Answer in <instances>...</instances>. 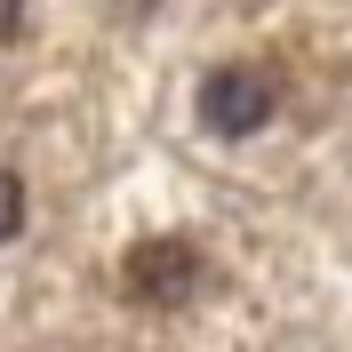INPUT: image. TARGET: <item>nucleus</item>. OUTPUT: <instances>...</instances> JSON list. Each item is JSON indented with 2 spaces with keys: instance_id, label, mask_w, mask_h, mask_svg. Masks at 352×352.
I'll return each mask as SVG.
<instances>
[{
  "instance_id": "obj_1",
  "label": "nucleus",
  "mask_w": 352,
  "mask_h": 352,
  "mask_svg": "<svg viewBox=\"0 0 352 352\" xmlns=\"http://www.w3.org/2000/svg\"><path fill=\"white\" fill-rule=\"evenodd\" d=\"M272 112H280V88H272V72H256V65H224V72L200 80V120H208L217 136H256Z\"/></svg>"
},
{
  "instance_id": "obj_2",
  "label": "nucleus",
  "mask_w": 352,
  "mask_h": 352,
  "mask_svg": "<svg viewBox=\"0 0 352 352\" xmlns=\"http://www.w3.org/2000/svg\"><path fill=\"white\" fill-rule=\"evenodd\" d=\"M120 280H129L136 305H184V296L200 288V248H184V241H144V248H129Z\"/></svg>"
},
{
  "instance_id": "obj_4",
  "label": "nucleus",
  "mask_w": 352,
  "mask_h": 352,
  "mask_svg": "<svg viewBox=\"0 0 352 352\" xmlns=\"http://www.w3.org/2000/svg\"><path fill=\"white\" fill-rule=\"evenodd\" d=\"M24 8H32V0H0V41H16V32H24Z\"/></svg>"
},
{
  "instance_id": "obj_3",
  "label": "nucleus",
  "mask_w": 352,
  "mask_h": 352,
  "mask_svg": "<svg viewBox=\"0 0 352 352\" xmlns=\"http://www.w3.org/2000/svg\"><path fill=\"white\" fill-rule=\"evenodd\" d=\"M16 232H24V176L0 168V248L16 241Z\"/></svg>"
}]
</instances>
